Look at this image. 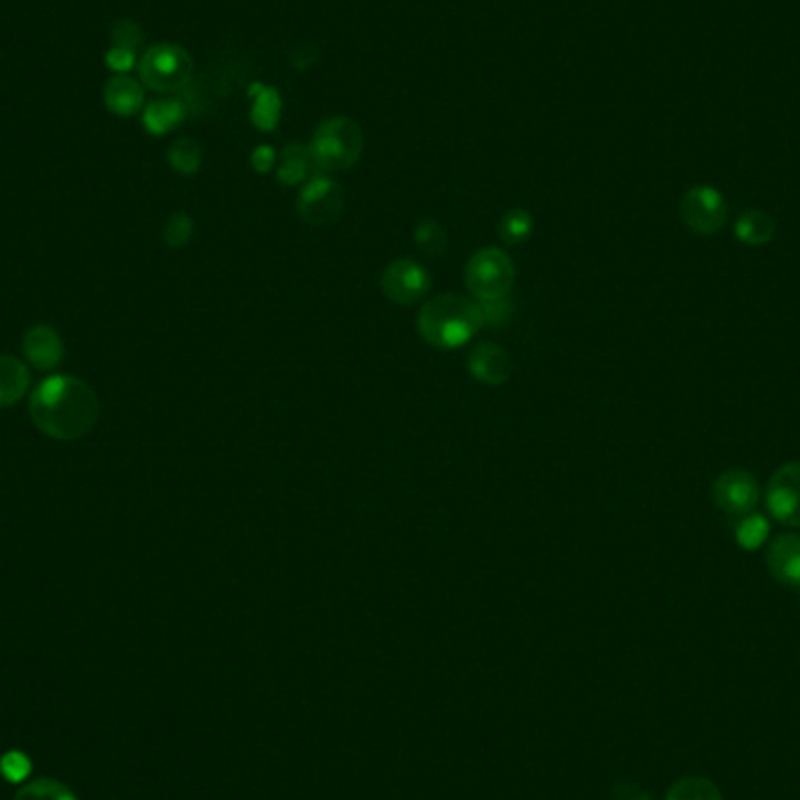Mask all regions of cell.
I'll return each mask as SVG.
<instances>
[{"instance_id": "cell-19", "label": "cell", "mask_w": 800, "mask_h": 800, "mask_svg": "<svg viewBox=\"0 0 800 800\" xmlns=\"http://www.w3.org/2000/svg\"><path fill=\"white\" fill-rule=\"evenodd\" d=\"M281 120V96L277 89H263L258 92L256 102L250 108V122L260 131H271Z\"/></svg>"}, {"instance_id": "cell-4", "label": "cell", "mask_w": 800, "mask_h": 800, "mask_svg": "<svg viewBox=\"0 0 800 800\" xmlns=\"http://www.w3.org/2000/svg\"><path fill=\"white\" fill-rule=\"evenodd\" d=\"M463 279L478 302L509 298L515 286V263L505 250L487 246L466 263Z\"/></svg>"}, {"instance_id": "cell-2", "label": "cell", "mask_w": 800, "mask_h": 800, "mask_svg": "<svg viewBox=\"0 0 800 800\" xmlns=\"http://www.w3.org/2000/svg\"><path fill=\"white\" fill-rule=\"evenodd\" d=\"M480 305L457 292H442L422 305L417 330L426 344L436 349H459L471 342L482 328Z\"/></svg>"}, {"instance_id": "cell-25", "label": "cell", "mask_w": 800, "mask_h": 800, "mask_svg": "<svg viewBox=\"0 0 800 800\" xmlns=\"http://www.w3.org/2000/svg\"><path fill=\"white\" fill-rule=\"evenodd\" d=\"M768 532H770V524L764 515H756V513L745 515L737 524V543L743 545L745 551H756L768 538Z\"/></svg>"}, {"instance_id": "cell-27", "label": "cell", "mask_w": 800, "mask_h": 800, "mask_svg": "<svg viewBox=\"0 0 800 800\" xmlns=\"http://www.w3.org/2000/svg\"><path fill=\"white\" fill-rule=\"evenodd\" d=\"M0 772H3L8 782L22 785L31 775V760L22 751H8L3 758H0Z\"/></svg>"}, {"instance_id": "cell-13", "label": "cell", "mask_w": 800, "mask_h": 800, "mask_svg": "<svg viewBox=\"0 0 800 800\" xmlns=\"http://www.w3.org/2000/svg\"><path fill=\"white\" fill-rule=\"evenodd\" d=\"M22 349H24L26 361L41 370L54 367V365H58V361L64 359L62 338H58L56 330H52L50 326L29 328L24 342H22Z\"/></svg>"}, {"instance_id": "cell-1", "label": "cell", "mask_w": 800, "mask_h": 800, "mask_svg": "<svg viewBox=\"0 0 800 800\" xmlns=\"http://www.w3.org/2000/svg\"><path fill=\"white\" fill-rule=\"evenodd\" d=\"M31 419L47 438L81 440L99 419V398L87 382L54 375L43 380L33 392Z\"/></svg>"}, {"instance_id": "cell-12", "label": "cell", "mask_w": 800, "mask_h": 800, "mask_svg": "<svg viewBox=\"0 0 800 800\" xmlns=\"http://www.w3.org/2000/svg\"><path fill=\"white\" fill-rule=\"evenodd\" d=\"M766 564L777 583L800 588V534H779L768 545Z\"/></svg>"}, {"instance_id": "cell-26", "label": "cell", "mask_w": 800, "mask_h": 800, "mask_svg": "<svg viewBox=\"0 0 800 800\" xmlns=\"http://www.w3.org/2000/svg\"><path fill=\"white\" fill-rule=\"evenodd\" d=\"M192 232H194L192 218L185 216V213H173L164 227V242L171 248H183L192 239Z\"/></svg>"}, {"instance_id": "cell-5", "label": "cell", "mask_w": 800, "mask_h": 800, "mask_svg": "<svg viewBox=\"0 0 800 800\" xmlns=\"http://www.w3.org/2000/svg\"><path fill=\"white\" fill-rule=\"evenodd\" d=\"M139 73L146 87L160 94H173L188 87L192 77L190 54L171 43L152 45L139 62Z\"/></svg>"}, {"instance_id": "cell-18", "label": "cell", "mask_w": 800, "mask_h": 800, "mask_svg": "<svg viewBox=\"0 0 800 800\" xmlns=\"http://www.w3.org/2000/svg\"><path fill=\"white\" fill-rule=\"evenodd\" d=\"M183 120H185V106L175 99L154 102L143 110V125L154 136H162V134L171 131Z\"/></svg>"}, {"instance_id": "cell-22", "label": "cell", "mask_w": 800, "mask_h": 800, "mask_svg": "<svg viewBox=\"0 0 800 800\" xmlns=\"http://www.w3.org/2000/svg\"><path fill=\"white\" fill-rule=\"evenodd\" d=\"M169 162L171 167L183 173V175H192L198 173L200 167H202V148L198 141L192 139H181L175 141L169 150Z\"/></svg>"}, {"instance_id": "cell-14", "label": "cell", "mask_w": 800, "mask_h": 800, "mask_svg": "<svg viewBox=\"0 0 800 800\" xmlns=\"http://www.w3.org/2000/svg\"><path fill=\"white\" fill-rule=\"evenodd\" d=\"M104 102L110 113L115 115H134L143 106V87L139 81H134L129 73H115L106 83L104 89Z\"/></svg>"}, {"instance_id": "cell-17", "label": "cell", "mask_w": 800, "mask_h": 800, "mask_svg": "<svg viewBox=\"0 0 800 800\" xmlns=\"http://www.w3.org/2000/svg\"><path fill=\"white\" fill-rule=\"evenodd\" d=\"M777 232V223L770 216V213L760 211V209H751L745 211L743 216L737 218L735 223V234L739 242H745L749 246H766L775 239Z\"/></svg>"}, {"instance_id": "cell-21", "label": "cell", "mask_w": 800, "mask_h": 800, "mask_svg": "<svg viewBox=\"0 0 800 800\" xmlns=\"http://www.w3.org/2000/svg\"><path fill=\"white\" fill-rule=\"evenodd\" d=\"M668 800H724L714 782L705 777H686L670 789Z\"/></svg>"}, {"instance_id": "cell-11", "label": "cell", "mask_w": 800, "mask_h": 800, "mask_svg": "<svg viewBox=\"0 0 800 800\" xmlns=\"http://www.w3.org/2000/svg\"><path fill=\"white\" fill-rule=\"evenodd\" d=\"M468 373L484 386H501L513 375V361L499 344L480 342L468 356Z\"/></svg>"}, {"instance_id": "cell-23", "label": "cell", "mask_w": 800, "mask_h": 800, "mask_svg": "<svg viewBox=\"0 0 800 800\" xmlns=\"http://www.w3.org/2000/svg\"><path fill=\"white\" fill-rule=\"evenodd\" d=\"M12 800H77L73 791L54 779H35L14 793Z\"/></svg>"}, {"instance_id": "cell-31", "label": "cell", "mask_w": 800, "mask_h": 800, "mask_svg": "<svg viewBox=\"0 0 800 800\" xmlns=\"http://www.w3.org/2000/svg\"><path fill=\"white\" fill-rule=\"evenodd\" d=\"M250 164L258 173H269L277 164V152L271 150L269 146H258L256 150L250 152Z\"/></svg>"}, {"instance_id": "cell-30", "label": "cell", "mask_w": 800, "mask_h": 800, "mask_svg": "<svg viewBox=\"0 0 800 800\" xmlns=\"http://www.w3.org/2000/svg\"><path fill=\"white\" fill-rule=\"evenodd\" d=\"M106 66L113 73H129L136 66V52L125 50V47H113L106 54Z\"/></svg>"}, {"instance_id": "cell-28", "label": "cell", "mask_w": 800, "mask_h": 800, "mask_svg": "<svg viewBox=\"0 0 800 800\" xmlns=\"http://www.w3.org/2000/svg\"><path fill=\"white\" fill-rule=\"evenodd\" d=\"M480 305V314H482V323L484 326H505L513 314L509 298H499V300H482Z\"/></svg>"}, {"instance_id": "cell-6", "label": "cell", "mask_w": 800, "mask_h": 800, "mask_svg": "<svg viewBox=\"0 0 800 800\" xmlns=\"http://www.w3.org/2000/svg\"><path fill=\"white\" fill-rule=\"evenodd\" d=\"M681 221L702 237L718 234L728 223V204L716 188L693 185L681 198Z\"/></svg>"}, {"instance_id": "cell-29", "label": "cell", "mask_w": 800, "mask_h": 800, "mask_svg": "<svg viewBox=\"0 0 800 800\" xmlns=\"http://www.w3.org/2000/svg\"><path fill=\"white\" fill-rule=\"evenodd\" d=\"M113 43H115V47H125V50L136 52V47L141 45V29L134 22H127V19L125 22H117L113 29Z\"/></svg>"}, {"instance_id": "cell-16", "label": "cell", "mask_w": 800, "mask_h": 800, "mask_svg": "<svg viewBox=\"0 0 800 800\" xmlns=\"http://www.w3.org/2000/svg\"><path fill=\"white\" fill-rule=\"evenodd\" d=\"M29 367L14 356L0 354V407H10L29 392Z\"/></svg>"}, {"instance_id": "cell-9", "label": "cell", "mask_w": 800, "mask_h": 800, "mask_svg": "<svg viewBox=\"0 0 800 800\" xmlns=\"http://www.w3.org/2000/svg\"><path fill=\"white\" fill-rule=\"evenodd\" d=\"M768 513L787 526L800 530V461L779 466L766 487Z\"/></svg>"}, {"instance_id": "cell-15", "label": "cell", "mask_w": 800, "mask_h": 800, "mask_svg": "<svg viewBox=\"0 0 800 800\" xmlns=\"http://www.w3.org/2000/svg\"><path fill=\"white\" fill-rule=\"evenodd\" d=\"M277 175H279V183H284V185H305L307 181L314 179V175H319V169H317L314 158H311L309 146H300V143L288 146L279 158Z\"/></svg>"}, {"instance_id": "cell-8", "label": "cell", "mask_w": 800, "mask_h": 800, "mask_svg": "<svg viewBox=\"0 0 800 800\" xmlns=\"http://www.w3.org/2000/svg\"><path fill=\"white\" fill-rule=\"evenodd\" d=\"M380 284L384 296L401 307L422 302L426 298V292L431 290V277H428L426 267L409 258H398L394 263H388L382 271Z\"/></svg>"}, {"instance_id": "cell-24", "label": "cell", "mask_w": 800, "mask_h": 800, "mask_svg": "<svg viewBox=\"0 0 800 800\" xmlns=\"http://www.w3.org/2000/svg\"><path fill=\"white\" fill-rule=\"evenodd\" d=\"M415 246L426 256H442L447 250V232L438 221H422L415 227Z\"/></svg>"}, {"instance_id": "cell-10", "label": "cell", "mask_w": 800, "mask_h": 800, "mask_svg": "<svg viewBox=\"0 0 800 800\" xmlns=\"http://www.w3.org/2000/svg\"><path fill=\"white\" fill-rule=\"evenodd\" d=\"M712 499L718 505V511L733 518H745L751 515L760 499V487L756 478L747 471H726L714 480L712 487Z\"/></svg>"}, {"instance_id": "cell-20", "label": "cell", "mask_w": 800, "mask_h": 800, "mask_svg": "<svg viewBox=\"0 0 800 800\" xmlns=\"http://www.w3.org/2000/svg\"><path fill=\"white\" fill-rule=\"evenodd\" d=\"M532 232H534V218L526 209L505 211V216L499 223V237L509 246L526 242L532 237Z\"/></svg>"}, {"instance_id": "cell-3", "label": "cell", "mask_w": 800, "mask_h": 800, "mask_svg": "<svg viewBox=\"0 0 800 800\" xmlns=\"http://www.w3.org/2000/svg\"><path fill=\"white\" fill-rule=\"evenodd\" d=\"M363 146L365 139L361 127L354 120H349V117L338 115L319 125L314 139L309 143V150L319 173L328 175L354 167L361 160Z\"/></svg>"}, {"instance_id": "cell-7", "label": "cell", "mask_w": 800, "mask_h": 800, "mask_svg": "<svg viewBox=\"0 0 800 800\" xmlns=\"http://www.w3.org/2000/svg\"><path fill=\"white\" fill-rule=\"evenodd\" d=\"M298 213L311 227H328L338 223L344 213L342 188L333 179H328L326 173L314 175V179L302 185L298 198Z\"/></svg>"}]
</instances>
